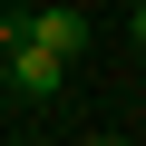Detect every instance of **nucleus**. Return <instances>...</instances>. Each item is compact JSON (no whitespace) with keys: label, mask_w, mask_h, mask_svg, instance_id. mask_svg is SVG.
I'll return each instance as SVG.
<instances>
[{"label":"nucleus","mask_w":146,"mask_h":146,"mask_svg":"<svg viewBox=\"0 0 146 146\" xmlns=\"http://www.w3.org/2000/svg\"><path fill=\"white\" fill-rule=\"evenodd\" d=\"M0 39H10V49H0V78H10L20 98H58V88H68V58H58V49H39L20 20L0 29Z\"/></svg>","instance_id":"f257e3e1"},{"label":"nucleus","mask_w":146,"mask_h":146,"mask_svg":"<svg viewBox=\"0 0 146 146\" xmlns=\"http://www.w3.org/2000/svg\"><path fill=\"white\" fill-rule=\"evenodd\" d=\"M20 29H29L39 49H58V58H78V49H88V20H78V10H29Z\"/></svg>","instance_id":"f03ea898"},{"label":"nucleus","mask_w":146,"mask_h":146,"mask_svg":"<svg viewBox=\"0 0 146 146\" xmlns=\"http://www.w3.org/2000/svg\"><path fill=\"white\" fill-rule=\"evenodd\" d=\"M127 39H136V49H146V0H136V20H127Z\"/></svg>","instance_id":"7ed1b4c3"}]
</instances>
